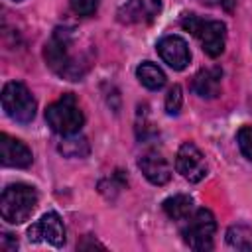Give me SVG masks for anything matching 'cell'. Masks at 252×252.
<instances>
[{
  "instance_id": "cell-1",
  "label": "cell",
  "mask_w": 252,
  "mask_h": 252,
  "mask_svg": "<svg viewBox=\"0 0 252 252\" xmlns=\"http://www.w3.org/2000/svg\"><path fill=\"white\" fill-rule=\"evenodd\" d=\"M71 47H73V33L67 28H57L51 39L45 43L43 57H45V63L57 75L69 81H79L85 75L87 65L77 63V59L71 55Z\"/></svg>"
},
{
  "instance_id": "cell-2",
  "label": "cell",
  "mask_w": 252,
  "mask_h": 252,
  "mask_svg": "<svg viewBox=\"0 0 252 252\" xmlns=\"http://www.w3.org/2000/svg\"><path fill=\"white\" fill-rule=\"evenodd\" d=\"M37 191L32 185H8L0 197V215L10 224H22L32 217V213L37 207Z\"/></svg>"
},
{
  "instance_id": "cell-3",
  "label": "cell",
  "mask_w": 252,
  "mask_h": 252,
  "mask_svg": "<svg viewBox=\"0 0 252 252\" xmlns=\"http://www.w3.org/2000/svg\"><path fill=\"white\" fill-rule=\"evenodd\" d=\"M181 26H183V30L191 32L199 39L203 51L209 57H219L224 51L226 26L220 20H205L197 14H185L181 18Z\"/></svg>"
},
{
  "instance_id": "cell-4",
  "label": "cell",
  "mask_w": 252,
  "mask_h": 252,
  "mask_svg": "<svg viewBox=\"0 0 252 252\" xmlns=\"http://www.w3.org/2000/svg\"><path fill=\"white\" fill-rule=\"evenodd\" d=\"M45 120L53 132H57L61 136H69V134H77L81 130L85 116H83V110H81L75 94L65 93L59 100L51 102L45 108Z\"/></svg>"
},
{
  "instance_id": "cell-5",
  "label": "cell",
  "mask_w": 252,
  "mask_h": 252,
  "mask_svg": "<svg viewBox=\"0 0 252 252\" xmlns=\"http://www.w3.org/2000/svg\"><path fill=\"white\" fill-rule=\"evenodd\" d=\"M2 108L14 122L30 124L35 118L37 102L24 83L10 81L2 89Z\"/></svg>"
},
{
  "instance_id": "cell-6",
  "label": "cell",
  "mask_w": 252,
  "mask_h": 252,
  "mask_svg": "<svg viewBox=\"0 0 252 252\" xmlns=\"http://www.w3.org/2000/svg\"><path fill=\"white\" fill-rule=\"evenodd\" d=\"M217 230L215 215L209 209H195V213L185 220L181 234L189 248L205 252L213 248V234Z\"/></svg>"
},
{
  "instance_id": "cell-7",
  "label": "cell",
  "mask_w": 252,
  "mask_h": 252,
  "mask_svg": "<svg viewBox=\"0 0 252 252\" xmlns=\"http://www.w3.org/2000/svg\"><path fill=\"white\" fill-rule=\"evenodd\" d=\"M175 169L189 181L197 183L207 175V161L203 152L193 142H183L175 156Z\"/></svg>"
},
{
  "instance_id": "cell-8",
  "label": "cell",
  "mask_w": 252,
  "mask_h": 252,
  "mask_svg": "<svg viewBox=\"0 0 252 252\" xmlns=\"http://www.w3.org/2000/svg\"><path fill=\"white\" fill-rule=\"evenodd\" d=\"M30 242H49L55 248L65 244V226L57 213L49 211L28 228Z\"/></svg>"
},
{
  "instance_id": "cell-9",
  "label": "cell",
  "mask_w": 252,
  "mask_h": 252,
  "mask_svg": "<svg viewBox=\"0 0 252 252\" xmlns=\"http://www.w3.org/2000/svg\"><path fill=\"white\" fill-rule=\"evenodd\" d=\"M158 53L159 57L173 69V71H183L189 61H191V51L189 45L183 37L179 35H165L158 41Z\"/></svg>"
},
{
  "instance_id": "cell-10",
  "label": "cell",
  "mask_w": 252,
  "mask_h": 252,
  "mask_svg": "<svg viewBox=\"0 0 252 252\" xmlns=\"http://www.w3.org/2000/svg\"><path fill=\"white\" fill-rule=\"evenodd\" d=\"M138 167L154 185H165L171 179V165L167 158L158 150H148L146 154H142L138 159Z\"/></svg>"
},
{
  "instance_id": "cell-11",
  "label": "cell",
  "mask_w": 252,
  "mask_h": 252,
  "mask_svg": "<svg viewBox=\"0 0 252 252\" xmlns=\"http://www.w3.org/2000/svg\"><path fill=\"white\" fill-rule=\"evenodd\" d=\"M0 161L6 167H30L33 161L32 150L18 138L0 134Z\"/></svg>"
},
{
  "instance_id": "cell-12",
  "label": "cell",
  "mask_w": 252,
  "mask_h": 252,
  "mask_svg": "<svg viewBox=\"0 0 252 252\" xmlns=\"http://www.w3.org/2000/svg\"><path fill=\"white\" fill-rule=\"evenodd\" d=\"M161 12V0H124L118 18L126 24H150Z\"/></svg>"
},
{
  "instance_id": "cell-13",
  "label": "cell",
  "mask_w": 252,
  "mask_h": 252,
  "mask_svg": "<svg viewBox=\"0 0 252 252\" xmlns=\"http://www.w3.org/2000/svg\"><path fill=\"white\" fill-rule=\"evenodd\" d=\"M220 69H201L191 83V89L201 98H215L220 93Z\"/></svg>"
},
{
  "instance_id": "cell-14",
  "label": "cell",
  "mask_w": 252,
  "mask_h": 252,
  "mask_svg": "<svg viewBox=\"0 0 252 252\" xmlns=\"http://www.w3.org/2000/svg\"><path fill=\"white\" fill-rule=\"evenodd\" d=\"M163 211L173 220H187L195 213V203L189 195H173L163 201Z\"/></svg>"
},
{
  "instance_id": "cell-15",
  "label": "cell",
  "mask_w": 252,
  "mask_h": 252,
  "mask_svg": "<svg viewBox=\"0 0 252 252\" xmlns=\"http://www.w3.org/2000/svg\"><path fill=\"white\" fill-rule=\"evenodd\" d=\"M136 77L150 91H159L165 85V73L161 71V67H158L152 61H142L136 67Z\"/></svg>"
},
{
  "instance_id": "cell-16",
  "label": "cell",
  "mask_w": 252,
  "mask_h": 252,
  "mask_svg": "<svg viewBox=\"0 0 252 252\" xmlns=\"http://www.w3.org/2000/svg\"><path fill=\"white\" fill-rule=\"evenodd\" d=\"M59 152L67 158H87L91 148H89L87 138L77 132V134L63 136V140L59 142Z\"/></svg>"
},
{
  "instance_id": "cell-17",
  "label": "cell",
  "mask_w": 252,
  "mask_h": 252,
  "mask_svg": "<svg viewBox=\"0 0 252 252\" xmlns=\"http://www.w3.org/2000/svg\"><path fill=\"white\" fill-rule=\"evenodd\" d=\"M226 242L234 250L252 252V226H248V224H232L226 230Z\"/></svg>"
},
{
  "instance_id": "cell-18",
  "label": "cell",
  "mask_w": 252,
  "mask_h": 252,
  "mask_svg": "<svg viewBox=\"0 0 252 252\" xmlns=\"http://www.w3.org/2000/svg\"><path fill=\"white\" fill-rule=\"evenodd\" d=\"M183 106V93L179 85H173L165 94V112L169 116H177Z\"/></svg>"
},
{
  "instance_id": "cell-19",
  "label": "cell",
  "mask_w": 252,
  "mask_h": 252,
  "mask_svg": "<svg viewBox=\"0 0 252 252\" xmlns=\"http://www.w3.org/2000/svg\"><path fill=\"white\" fill-rule=\"evenodd\" d=\"M236 140H238L240 152L252 161V126H242L236 134Z\"/></svg>"
},
{
  "instance_id": "cell-20",
  "label": "cell",
  "mask_w": 252,
  "mask_h": 252,
  "mask_svg": "<svg viewBox=\"0 0 252 252\" xmlns=\"http://www.w3.org/2000/svg\"><path fill=\"white\" fill-rule=\"evenodd\" d=\"M98 2L100 0H69L73 12L79 16H91L98 8Z\"/></svg>"
},
{
  "instance_id": "cell-21",
  "label": "cell",
  "mask_w": 252,
  "mask_h": 252,
  "mask_svg": "<svg viewBox=\"0 0 252 252\" xmlns=\"http://www.w3.org/2000/svg\"><path fill=\"white\" fill-rule=\"evenodd\" d=\"M199 2H203V4H211V6H215V4H220L222 0H199Z\"/></svg>"
},
{
  "instance_id": "cell-22",
  "label": "cell",
  "mask_w": 252,
  "mask_h": 252,
  "mask_svg": "<svg viewBox=\"0 0 252 252\" xmlns=\"http://www.w3.org/2000/svg\"><path fill=\"white\" fill-rule=\"evenodd\" d=\"M14 2H20V0H14Z\"/></svg>"
}]
</instances>
